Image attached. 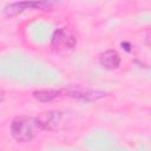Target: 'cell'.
Listing matches in <instances>:
<instances>
[{"instance_id": "obj_2", "label": "cell", "mask_w": 151, "mask_h": 151, "mask_svg": "<svg viewBox=\"0 0 151 151\" xmlns=\"http://www.w3.org/2000/svg\"><path fill=\"white\" fill-rule=\"evenodd\" d=\"M77 44L76 37L67 28H59L54 32L51 41V47L57 53H65L74 48Z\"/></svg>"}, {"instance_id": "obj_6", "label": "cell", "mask_w": 151, "mask_h": 151, "mask_svg": "<svg viewBox=\"0 0 151 151\" xmlns=\"http://www.w3.org/2000/svg\"><path fill=\"white\" fill-rule=\"evenodd\" d=\"M99 61L100 64L105 67V68H109V70H114L117 68L119 65H120V55L117 51L114 50H107L105 52H103L100 55H99Z\"/></svg>"}, {"instance_id": "obj_1", "label": "cell", "mask_w": 151, "mask_h": 151, "mask_svg": "<svg viewBox=\"0 0 151 151\" xmlns=\"http://www.w3.org/2000/svg\"><path fill=\"white\" fill-rule=\"evenodd\" d=\"M37 129H40V127L38 126L35 118L21 116V117H17L12 122L11 133L17 142L28 143L34 138Z\"/></svg>"}, {"instance_id": "obj_5", "label": "cell", "mask_w": 151, "mask_h": 151, "mask_svg": "<svg viewBox=\"0 0 151 151\" xmlns=\"http://www.w3.org/2000/svg\"><path fill=\"white\" fill-rule=\"evenodd\" d=\"M63 96H68L72 98H77L80 100H86V101H92V100H97L101 97H104L106 93L101 92V91H93V90H79V88H74L72 86L67 87V88H63L60 90Z\"/></svg>"}, {"instance_id": "obj_8", "label": "cell", "mask_w": 151, "mask_h": 151, "mask_svg": "<svg viewBox=\"0 0 151 151\" xmlns=\"http://www.w3.org/2000/svg\"><path fill=\"white\" fill-rule=\"evenodd\" d=\"M4 99H5V92H4L2 90H0V103H1Z\"/></svg>"}, {"instance_id": "obj_7", "label": "cell", "mask_w": 151, "mask_h": 151, "mask_svg": "<svg viewBox=\"0 0 151 151\" xmlns=\"http://www.w3.org/2000/svg\"><path fill=\"white\" fill-rule=\"evenodd\" d=\"M61 91H57V90H41V91H37L34 92V98L38 99L39 101L42 103H47L51 101L58 97H61Z\"/></svg>"}, {"instance_id": "obj_4", "label": "cell", "mask_w": 151, "mask_h": 151, "mask_svg": "<svg viewBox=\"0 0 151 151\" xmlns=\"http://www.w3.org/2000/svg\"><path fill=\"white\" fill-rule=\"evenodd\" d=\"M54 4L47 2V1H21V2H12L5 7V14L6 15H17L19 13H22L25 11H33V9H41L46 11L50 9Z\"/></svg>"}, {"instance_id": "obj_3", "label": "cell", "mask_w": 151, "mask_h": 151, "mask_svg": "<svg viewBox=\"0 0 151 151\" xmlns=\"http://www.w3.org/2000/svg\"><path fill=\"white\" fill-rule=\"evenodd\" d=\"M35 119L40 130H47V131L60 130L66 123L65 114L60 111H46L39 114Z\"/></svg>"}]
</instances>
